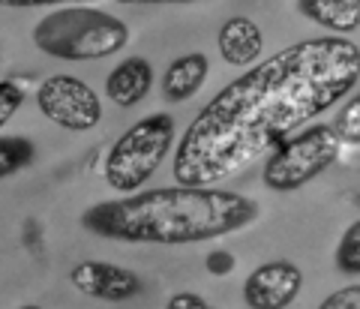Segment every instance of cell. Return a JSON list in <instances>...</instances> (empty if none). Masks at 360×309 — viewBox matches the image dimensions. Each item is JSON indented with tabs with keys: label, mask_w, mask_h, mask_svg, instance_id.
I'll list each match as a JSON object with an SVG mask.
<instances>
[{
	"label": "cell",
	"mask_w": 360,
	"mask_h": 309,
	"mask_svg": "<svg viewBox=\"0 0 360 309\" xmlns=\"http://www.w3.org/2000/svg\"><path fill=\"white\" fill-rule=\"evenodd\" d=\"M217 45L225 63L231 66H246L262 57L264 51V33L252 18L234 15L229 18L217 33Z\"/></svg>",
	"instance_id": "30bf717a"
},
{
	"label": "cell",
	"mask_w": 360,
	"mask_h": 309,
	"mask_svg": "<svg viewBox=\"0 0 360 309\" xmlns=\"http://www.w3.org/2000/svg\"><path fill=\"white\" fill-rule=\"evenodd\" d=\"M70 282L82 294L96 297V301H105V303L132 301V297H139L144 291V282L139 273L129 267L108 265V261H82V265L72 267Z\"/></svg>",
	"instance_id": "ba28073f"
},
{
	"label": "cell",
	"mask_w": 360,
	"mask_h": 309,
	"mask_svg": "<svg viewBox=\"0 0 360 309\" xmlns=\"http://www.w3.org/2000/svg\"><path fill=\"white\" fill-rule=\"evenodd\" d=\"M33 156H37V147L30 139H21V135H0V180L15 175V171H25Z\"/></svg>",
	"instance_id": "4fadbf2b"
},
{
	"label": "cell",
	"mask_w": 360,
	"mask_h": 309,
	"mask_svg": "<svg viewBox=\"0 0 360 309\" xmlns=\"http://www.w3.org/2000/svg\"><path fill=\"white\" fill-rule=\"evenodd\" d=\"M117 4H129V6H153V4H205V0H117Z\"/></svg>",
	"instance_id": "44dd1931"
},
{
	"label": "cell",
	"mask_w": 360,
	"mask_h": 309,
	"mask_svg": "<svg viewBox=\"0 0 360 309\" xmlns=\"http://www.w3.org/2000/svg\"><path fill=\"white\" fill-rule=\"evenodd\" d=\"M37 106L51 123L70 132H87L103 120V99L75 75L45 78L37 90Z\"/></svg>",
	"instance_id": "8992f818"
},
{
	"label": "cell",
	"mask_w": 360,
	"mask_h": 309,
	"mask_svg": "<svg viewBox=\"0 0 360 309\" xmlns=\"http://www.w3.org/2000/svg\"><path fill=\"white\" fill-rule=\"evenodd\" d=\"M207 72H210V61L207 54L201 51H189V54H180L168 63V70L162 75V96L168 102H186L193 99L201 84L207 82Z\"/></svg>",
	"instance_id": "8fae6325"
},
{
	"label": "cell",
	"mask_w": 360,
	"mask_h": 309,
	"mask_svg": "<svg viewBox=\"0 0 360 309\" xmlns=\"http://www.w3.org/2000/svg\"><path fill=\"white\" fill-rule=\"evenodd\" d=\"M258 201L229 189L210 187H160L139 196L99 201L82 213L90 234L120 240V244H201L252 225Z\"/></svg>",
	"instance_id": "7a4b0ae2"
},
{
	"label": "cell",
	"mask_w": 360,
	"mask_h": 309,
	"mask_svg": "<svg viewBox=\"0 0 360 309\" xmlns=\"http://www.w3.org/2000/svg\"><path fill=\"white\" fill-rule=\"evenodd\" d=\"M324 309H360V285H345V289L328 294L321 301Z\"/></svg>",
	"instance_id": "e0dca14e"
},
{
	"label": "cell",
	"mask_w": 360,
	"mask_h": 309,
	"mask_svg": "<svg viewBox=\"0 0 360 309\" xmlns=\"http://www.w3.org/2000/svg\"><path fill=\"white\" fill-rule=\"evenodd\" d=\"M127 21L94 6L54 9L33 27V45L58 61H103L127 49Z\"/></svg>",
	"instance_id": "3957f363"
},
{
	"label": "cell",
	"mask_w": 360,
	"mask_h": 309,
	"mask_svg": "<svg viewBox=\"0 0 360 309\" xmlns=\"http://www.w3.org/2000/svg\"><path fill=\"white\" fill-rule=\"evenodd\" d=\"M342 139L333 123H312L295 139H283L264 163L262 180L274 192H295L328 171L342 151Z\"/></svg>",
	"instance_id": "5b68a950"
},
{
	"label": "cell",
	"mask_w": 360,
	"mask_h": 309,
	"mask_svg": "<svg viewBox=\"0 0 360 309\" xmlns=\"http://www.w3.org/2000/svg\"><path fill=\"white\" fill-rule=\"evenodd\" d=\"M153 66L144 57H127L105 78V96L120 108H132L150 94Z\"/></svg>",
	"instance_id": "9c48e42d"
},
{
	"label": "cell",
	"mask_w": 360,
	"mask_h": 309,
	"mask_svg": "<svg viewBox=\"0 0 360 309\" xmlns=\"http://www.w3.org/2000/svg\"><path fill=\"white\" fill-rule=\"evenodd\" d=\"M297 9L333 33L360 30V0H297Z\"/></svg>",
	"instance_id": "7c38bea8"
},
{
	"label": "cell",
	"mask_w": 360,
	"mask_h": 309,
	"mask_svg": "<svg viewBox=\"0 0 360 309\" xmlns=\"http://www.w3.org/2000/svg\"><path fill=\"white\" fill-rule=\"evenodd\" d=\"M172 144H174L172 114L156 111L141 118L111 144L105 156V183L120 196L139 192L153 177V171L162 165Z\"/></svg>",
	"instance_id": "277c9868"
},
{
	"label": "cell",
	"mask_w": 360,
	"mask_h": 309,
	"mask_svg": "<svg viewBox=\"0 0 360 309\" xmlns=\"http://www.w3.org/2000/svg\"><path fill=\"white\" fill-rule=\"evenodd\" d=\"M207 301L195 291H177L168 297V309H205Z\"/></svg>",
	"instance_id": "d6986e66"
},
{
	"label": "cell",
	"mask_w": 360,
	"mask_h": 309,
	"mask_svg": "<svg viewBox=\"0 0 360 309\" xmlns=\"http://www.w3.org/2000/svg\"><path fill=\"white\" fill-rule=\"evenodd\" d=\"M205 265H207V270L213 273V277H225V273H231L234 270V256L231 253H225V249H217V253H210L207 258H205Z\"/></svg>",
	"instance_id": "ac0fdd59"
},
{
	"label": "cell",
	"mask_w": 360,
	"mask_h": 309,
	"mask_svg": "<svg viewBox=\"0 0 360 309\" xmlns=\"http://www.w3.org/2000/svg\"><path fill=\"white\" fill-rule=\"evenodd\" d=\"M21 106H25V87L13 78H0V127H6Z\"/></svg>",
	"instance_id": "2e32d148"
},
{
	"label": "cell",
	"mask_w": 360,
	"mask_h": 309,
	"mask_svg": "<svg viewBox=\"0 0 360 309\" xmlns=\"http://www.w3.org/2000/svg\"><path fill=\"white\" fill-rule=\"evenodd\" d=\"M58 4H94V0H0V6H58Z\"/></svg>",
	"instance_id": "ffe728a7"
},
{
	"label": "cell",
	"mask_w": 360,
	"mask_h": 309,
	"mask_svg": "<svg viewBox=\"0 0 360 309\" xmlns=\"http://www.w3.org/2000/svg\"><path fill=\"white\" fill-rule=\"evenodd\" d=\"M360 82V45L315 37L285 45L222 87L180 135L172 175L186 187H213L255 163L291 130L315 120Z\"/></svg>",
	"instance_id": "6da1fadb"
},
{
	"label": "cell",
	"mask_w": 360,
	"mask_h": 309,
	"mask_svg": "<svg viewBox=\"0 0 360 309\" xmlns=\"http://www.w3.org/2000/svg\"><path fill=\"white\" fill-rule=\"evenodd\" d=\"M333 265L340 273H352V277L360 273V220L352 222L342 232L340 246H336V256H333Z\"/></svg>",
	"instance_id": "5bb4252c"
},
{
	"label": "cell",
	"mask_w": 360,
	"mask_h": 309,
	"mask_svg": "<svg viewBox=\"0 0 360 309\" xmlns=\"http://www.w3.org/2000/svg\"><path fill=\"white\" fill-rule=\"evenodd\" d=\"M333 127H336V132H340V139L345 144H360V94L354 99H348L340 108Z\"/></svg>",
	"instance_id": "9a60e30c"
},
{
	"label": "cell",
	"mask_w": 360,
	"mask_h": 309,
	"mask_svg": "<svg viewBox=\"0 0 360 309\" xmlns=\"http://www.w3.org/2000/svg\"><path fill=\"white\" fill-rule=\"evenodd\" d=\"M303 289V273L291 261H267L243 282V303L250 309H285Z\"/></svg>",
	"instance_id": "52a82bcc"
}]
</instances>
